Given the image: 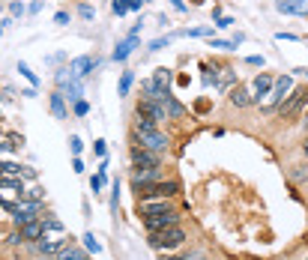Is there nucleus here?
Instances as JSON below:
<instances>
[{"mask_svg":"<svg viewBox=\"0 0 308 260\" xmlns=\"http://www.w3.org/2000/svg\"><path fill=\"white\" fill-rule=\"evenodd\" d=\"M290 90H293V78H290V75H281V78L273 84V90H270V99L263 102V111H273L275 105H281Z\"/></svg>","mask_w":308,"mask_h":260,"instance_id":"7","label":"nucleus"},{"mask_svg":"<svg viewBox=\"0 0 308 260\" xmlns=\"http://www.w3.org/2000/svg\"><path fill=\"white\" fill-rule=\"evenodd\" d=\"M308 102V87H299V90H293V96H287V102H281V108H278V114H281V120H293L302 108H305Z\"/></svg>","mask_w":308,"mask_h":260,"instance_id":"6","label":"nucleus"},{"mask_svg":"<svg viewBox=\"0 0 308 260\" xmlns=\"http://www.w3.org/2000/svg\"><path fill=\"white\" fill-rule=\"evenodd\" d=\"M96 153H99V156H105V153H108V147H105V141H96Z\"/></svg>","mask_w":308,"mask_h":260,"instance_id":"42","label":"nucleus"},{"mask_svg":"<svg viewBox=\"0 0 308 260\" xmlns=\"http://www.w3.org/2000/svg\"><path fill=\"white\" fill-rule=\"evenodd\" d=\"M39 9H42V3H39V0H33V3L27 6V12H33V15H36V12H39Z\"/></svg>","mask_w":308,"mask_h":260,"instance_id":"41","label":"nucleus"},{"mask_svg":"<svg viewBox=\"0 0 308 260\" xmlns=\"http://www.w3.org/2000/svg\"><path fill=\"white\" fill-rule=\"evenodd\" d=\"M54 78H57V87H60V93L66 99H75V102H78V99L84 96V84H81V78H75V75L69 72V66L60 69Z\"/></svg>","mask_w":308,"mask_h":260,"instance_id":"5","label":"nucleus"},{"mask_svg":"<svg viewBox=\"0 0 308 260\" xmlns=\"http://www.w3.org/2000/svg\"><path fill=\"white\" fill-rule=\"evenodd\" d=\"M273 84H275V81L270 78V75H257V78L251 81V99H254V102H260L263 96H270Z\"/></svg>","mask_w":308,"mask_h":260,"instance_id":"11","label":"nucleus"},{"mask_svg":"<svg viewBox=\"0 0 308 260\" xmlns=\"http://www.w3.org/2000/svg\"><path fill=\"white\" fill-rule=\"evenodd\" d=\"M141 215H144L147 230H165V228H177L180 225V215L171 206H162V209H153V212H141Z\"/></svg>","mask_w":308,"mask_h":260,"instance_id":"4","label":"nucleus"},{"mask_svg":"<svg viewBox=\"0 0 308 260\" xmlns=\"http://www.w3.org/2000/svg\"><path fill=\"white\" fill-rule=\"evenodd\" d=\"M135 48H138V36H126L123 42H117V48H114V60H117V63H123V60H126Z\"/></svg>","mask_w":308,"mask_h":260,"instance_id":"14","label":"nucleus"},{"mask_svg":"<svg viewBox=\"0 0 308 260\" xmlns=\"http://www.w3.org/2000/svg\"><path fill=\"white\" fill-rule=\"evenodd\" d=\"M18 144H21L18 138H9V141H0V156H3V153H12V150H18Z\"/></svg>","mask_w":308,"mask_h":260,"instance_id":"26","label":"nucleus"},{"mask_svg":"<svg viewBox=\"0 0 308 260\" xmlns=\"http://www.w3.org/2000/svg\"><path fill=\"white\" fill-rule=\"evenodd\" d=\"M171 42H173V36H165V39H153V42H150V51H162V48H168Z\"/></svg>","mask_w":308,"mask_h":260,"instance_id":"27","label":"nucleus"},{"mask_svg":"<svg viewBox=\"0 0 308 260\" xmlns=\"http://www.w3.org/2000/svg\"><path fill=\"white\" fill-rule=\"evenodd\" d=\"M33 245H36V251H42V254H60L66 248V239H39Z\"/></svg>","mask_w":308,"mask_h":260,"instance_id":"15","label":"nucleus"},{"mask_svg":"<svg viewBox=\"0 0 308 260\" xmlns=\"http://www.w3.org/2000/svg\"><path fill=\"white\" fill-rule=\"evenodd\" d=\"M45 230H57V233H60V230H63V225H60L57 219H45Z\"/></svg>","mask_w":308,"mask_h":260,"instance_id":"34","label":"nucleus"},{"mask_svg":"<svg viewBox=\"0 0 308 260\" xmlns=\"http://www.w3.org/2000/svg\"><path fill=\"white\" fill-rule=\"evenodd\" d=\"M39 260H60V257H57V254H42Z\"/></svg>","mask_w":308,"mask_h":260,"instance_id":"44","label":"nucleus"},{"mask_svg":"<svg viewBox=\"0 0 308 260\" xmlns=\"http://www.w3.org/2000/svg\"><path fill=\"white\" fill-rule=\"evenodd\" d=\"M111 9H114V15H126V12H129V3H126V0H114Z\"/></svg>","mask_w":308,"mask_h":260,"instance_id":"28","label":"nucleus"},{"mask_svg":"<svg viewBox=\"0 0 308 260\" xmlns=\"http://www.w3.org/2000/svg\"><path fill=\"white\" fill-rule=\"evenodd\" d=\"M132 81H135V75H132V72H123V75H120V96H129Z\"/></svg>","mask_w":308,"mask_h":260,"instance_id":"22","label":"nucleus"},{"mask_svg":"<svg viewBox=\"0 0 308 260\" xmlns=\"http://www.w3.org/2000/svg\"><path fill=\"white\" fill-rule=\"evenodd\" d=\"M84 245H87V251H93V254H99V251H102V245L96 242V236H93V233H84Z\"/></svg>","mask_w":308,"mask_h":260,"instance_id":"24","label":"nucleus"},{"mask_svg":"<svg viewBox=\"0 0 308 260\" xmlns=\"http://www.w3.org/2000/svg\"><path fill=\"white\" fill-rule=\"evenodd\" d=\"M144 3H147V0H129V9H141Z\"/></svg>","mask_w":308,"mask_h":260,"instance_id":"43","label":"nucleus"},{"mask_svg":"<svg viewBox=\"0 0 308 260\" xmlns=\"http://www.w3.org/2000/svg\"><path fill=\"white\" fill-rule=\"evenodd\" d=\"M0 12H3V0H0Z\"/></svg>","mask_w":308,"mask_h":260,"instance_id":"48","label":"nucleus"},{"mask_svg":"<svg viewBox=\"0 0 308 260\" xmlns=\"http://www.w3.org/2000/svg\"><path fill=\"white\" fill-rule=\"evenodd\" d=\"M42 236H45V222L30 219L27 225H21V239H27V242H39Z\"/></svg>","mask_w":308,"mask_h":260,"instance_id":"13","label":"nucleus"},{"mask_svg":"<svg viewBox=\"0 0 308 260\" xmlns=\"http://www.w3.org/2000/svg\"><path fill=\"white\" fill-rule=\"evenodd\" d=\"M57 257H60V260H87V254H84L78 245H66V248H63Z\"/></svg>","mask_w":308,"mask_h":260,"instance_id":"21","label":"nucleus"},{"mask_svg":"<svg viewBox=\"0 0 308 260\" xmlns=\"http://www.w3.org/2000/svg\"><path fill=\"white\" fill-rule=\"evenodd\" d=\"M275 9L287 15H308V0H275Z\"/></svg>","mask_w":308,"mask_h":260,"instance_id":"12","label":"nucleus"},{"mask_svg":"<svg viewBox=\"0 0 308 260\" xmlns=\"http://www.w3.org/2000/svg\"><path fill=\"white\" fill-rule=\"evenodd\" d=\"M51 114L57 117V120H66L69 111H66V96L57 90V93H51Z\"/></svg>","mask_w":308,"mask_h":260,"instance_id":"16","label":"nucleus"},{"mask_svg":"<svg viewBox=\"0 0 308 260\" xmlns=\"http://www.w3.org/2000/svg\"><path fill=\"white\" fill-rule=\"evenodd\" d=\"M132 164L135 167H156L159 164V153H153L147 147H132Z\"/></svg>","mask_w":308,"mask_h":260,"instance_id":"9","label":"nucleus"},{"mask_svg":"<svg viewBox=\"0 0 308 260\" xmlns=\"http://www.w3.org/2000/svg\"><path fill=\"white\" fill-rule=\"evenodd\" d=\"M245 63H248V66H263L267 60H263V57H257V54H251V57H245Z\"/></svg>","mask_w":308,"mask_h":260,"instance_id":"36","label":"nucleus"},{"mask_svg":"<svg viewBox=\"0 0 308 260\" xmlns=\"http://www.w3.org/2000/svg\"><path fill=\"white\" fill-rule=\"evenodd\" d=\"M305 75H308V72H305Z\"/></svg>","mask_w":308,"mask_h":260,"instance_id":"51","label":"nucleus"},{"mask_svg":"<svg viewBox=\"0 0 308 260\" xmlns=\"http://www.w3.org/2000/svg\"><path fill=\"white\" fill-rule=\"evenodd\" d=\"M105 186V177H93L90 180V189H93V195H99V189Z\"/></svg>","mask_w":308,"mask_h":260,"instance_id":"32","label":"nucleus"},{"mask_svg":"<svg viewBox=\"0 0 308 260\" xmlns=\"http://www.w3.org/2000/svg\"><path fill=\"white\" fill-rule=\"evenodd\" d=\"M87 111H90V105H87L84 99H78V102H75V114H78V117H84Z\"/></svg>","mask_w":308,"mask_h":260,"instance_id":"31","label":"nucleus"},{"mask_svg":"<svg viewBox=\"0 0 308 260\" xmlns=\"http://www.w3.org/2000/svg\"><path fill=\"white\" fill-rule=\"evenodd\" d=\"M171 6L177 12H186V0H171Z\"/></svg>","mask_w":308,"mask_h":260,"instance_id":"40","label":"nucleus"},{"mask_svg":"<svg viewBox=\"0 0 308 260\" xmlns=\"http://www.w3.org/2000/svg\"><path fill=\"white\" fill-rule=\"evenodd\" d=\"M159 177H162L159 164H156V167H135V170H132V183H135V189L138 186H147V183H156Z\"/></svg>","mask_w":308,"mask_h":260,"instance_id":"10","label":"nucleus"},{"mask_svg":"<svg viewBox=\"0 0 308 260\" xmlns=\"http://www.w3.org/2000/svg\"><path fill=\"white\" fill-rule=\"evenodd\" d=\"M78 15H81L84 21H93V15H96V12H93V6H87V3H81V6H78Z\"/></svg>","mask_w":308,"mask_h":260,"instance_id":"29","label":"nucleus"},{"mask_svg":"<svg viewBox=\"0 0 308 260\" xmlns=\"http://www.w3.org/2000/svg\"><path fill=\"white\" fill-rule=\"evenodd\" d=\"M153 84H156L162 93H168V87H171V69H165V66L156 69V72H153Z\"/></svg>","mask_w":308,"mask_h":260,"instance_id":"19","label":"nucleus"},{"mask_svg":"<svg viewBox=\"0 0 308 260\" xmlns=\"http://www.w3.org/2000/svg\"><path fill=\"white\" fill-rule=\"evenodd\" d=\"M231 102H234L237 108H245V105H251L254 99H251V90H248V87H240V84H237V87H231Z\"/></svg>","mask_w":308,"mask_h":260,"instance_id":"17","label":"nucleus"},{"mask_svg":"<svg viewBox=\"0 0 308 260\" xmlns=\"http://www.w3.org/2000/svg\"><path fill=\"white\" fill-rule=\"evenodd\" d=\"M72 170H75V174H84V162H81L78 156H75V162H72Z\"/></svg>","mask_w":308,"mask_h":260,"instance_id":"39","label":"nucleus"},{"mask_svg":"<svg viewBox=\"0 0 308 260\" xmlns=\"http://www.w3.org/2000/svg\"><path fill=\"white\" fill-rule=\"evenodd\" d=\"M0 117H3V114H0Z\"/></svg>","mask_w":308,"mask_h":260,"instance_id":"50","label":"nucleus"},{"mask_svg":"<svg viewBox=\"0 0 308 260\" xmlns=\"http://www.w3.org/2000/svg\"><path fill=\"white\" fill-rule=\"evenodd\" d=\"M135 138H138L141 147H147V150H153V153H165V150H168V135H162L150 120H141V117H138Z\"/></svg>","mask_w":308,"mask_h":260,"instance_id":"1","label":"nucleus"},{"mask_svg":"<svg viewBox=\"0 0 308 260\" xmlns=\"http://www.w3.org/2000/svg\"><path fill=\"white\" fill-rule=\"evenodd\" d=\"M3 30H6V27H3V21H0V36H3Z\"/></svg>","mask_w":308,"mask_h":260,"instance_id":"46","label":"nucleus"},{"mask_svg":"<svg viewBox=\"0 0 308 260\" xmlns=\"http://www.w3.org/2000/svg\"><path fill=\"white\" fill-rule=\"evenodd\" d=\"M54 24L66 27V24H69V12H57V15H54Z\"/></svg>","mask_w":308,"mask_h":260,"instance_id":"35","label":"nucleus"},{"mask_svg":"<svg viewBox=\"0 0 308 260\" xmlns=\"http://www.w3.org/2000/svg\"><path fill=\"white\" fill-rule=\"evenodd\" d=\"M150 248H156V251H173V248H180L183 242H186V233L177 228H165V230H150Z\"/></svg>","mask_w":308,"mask_h":260,"instance_id":"2","label":"nucleus"},{"mask_svg":"<svg viewBox=\"0 0 308 260\" xmlns=\"http://www.w3.org/2000/svg\"><path fill=\"white\" fill-rule=\"evenodd\" d=\"M96 66H99V60H96V57H90V54H81V57H75V60L69 63V72H72L75 78H81V81H84V78H87V75H90Z\"/></svg>","mask_w":308,"mask_h":260,"instance_id":"8","label":"nucleus"},{"mask_svg":"<svg viewBox=\"0 0 308 260\" xmlns=\"http://www.w3.org/2000/svg\"><path fill=\"white\" fill-rule=\"evenodd\" d=\"M18 72H21V75H24V78H27V81H30V84H33V87H39V78H36L33 72H30V66L24 63V60H21V63H18Z\"/></svg>","mask_w":308,"mask_h":260,"instance_id":"25","label":"nucleus"},{"mask_svg":"<svg viewBox=\"0 0 308 260\" xmlns=\"http://www.w3.org/2000/svg\"><path fill=\"white\" fill-rule=\"evenodd\" d=\"M305 156H308V141H305Z\"/></svg>","mask_w":308,"mask_h":260,"instance_id":"47","label":"nucleus"},{"mask_svg":"<svg viewBox=\"0 0 308 260\" xmlns=\"http://www.w3.org/2000/svg\"><path fill=\"white\" fill-rule=\"evenodd\" d=\"M126 3H129V0H126Z\"/></svg>","mask_w":308,"mask_h":260,"instance_id":"49","label":"nucleus"},{"mask_svg":"<svg viewBox=\"0 0 308 260\" xmlns=\"http://www.w3.org/2000/svg\"><path fill=\"white\" fill-rule=\"evenodd\" d=\"M69 147H72V153H75V156H81V150H84L81 138H72V141H69Z\"/></svg>","mask_w":308,"mask_h":260,"instance_id":"33","label":"nucleus"},{"mask_svg":"<svg viewBox=\"0 0 308 260\" xmlns=\"http://www.w3.org/2000/svg\"><path fill=\"white\" fill-rule=\"evenodd\" d=\"M275 39H278V42H296L293 33H275Z\"/></svg>","mask_w":308,"mask_h":260,"instance_id":"37","label":"nucleus"},{"mask_svg":"<svg viewBox=\"0 0 308 260\" xmlns=\"http://www.w3.org/2000/svg\"><path fill=\"white\" fill-rule=\"evenodd\" d=\"M192 3H195V6H204L206 0H192Z\"/></svg>","mask_w":308,"mask_h":260,"instance_id":"45","label":"nucleus"},{"mask_svg":"<svg viewBox=\"0 0 308 260\" xmlns=\"http://www.w3.org/2000/svg\"><path fill=\"white\" fill-rule=\"evenodd\" d=\"M215 21H218V27H231V24H234L231 15H222V18H215Z\"/></svg>","mask_w":308,"mask_h":260,"instance_id":"38","label":"nucleus"},{"mask_svg":"<svg viewBox=\"0 0 308 260\" xmlns=\"http://www.w3.org/2000/svg\"><path fill=\"white\" fill-rule=\"evenodd\" d=\"M9 12H12V18H18V15H24L27 9H24V3H21V0H15V3L9 6Z\"/></svg>","mask_w":308,"mask_h":260,"instance_id":"30","label":"nucleus"},{"mask_svg":"<svg viewBox=\"0 0 308 260\" xmlns=\"http://www.w3.org/2000/svg\"><path fill=\"white\" fill-rule=\"evenodd\" d=\"M162 102H165V111H168V117H171V120H180V117H186V108H183V105H180V102L171 96V93H168V96H162Z\"/></svg>","mask_w":308,"mask_h":260,"instance_id":"18","label":"nucleus"},{"mask_svg":"<svg viewBox=\"0 0 308 260\" xmlns=\"http://www.w3.org/2000/svg\"><path fill=\"white\" fill-rule=\"evenodd\" d=\"M138 192V200H165V197H173V195H180V183L177 180H156V183H147V186H138L135 189Z\"/></svg>","mask_w":308,"mask_h":260,"instance_id":"3","label":"nucleus"},{"mask_svg":"<svg viewBox=\"0 0 308 260\" xmlns=\"http://www.w3.org/2000/svg\"><path fill=\"white\" fill-rule=\"evenodd\" d=\"M177 36H212V24H209V27H192V30H180Z\"/></svg>","mask_w":308,"mask_h":260,"instance_id":"23","label":"nucleus"},{"mask_svg":"<svg viewBox=\"0 0 308 260\" xmlns=\"http://www.w3.org/2000/svg\"><path fill=\"white\" fill-rule=\"evenodd\" d=\"M234 81H237V72H234V69H222V72H215V87H218V90H228Z\"/></svg>","mask_w":308,"mask_h":260,"instance_id":"20","label":"nucleus"}]
</instances>
